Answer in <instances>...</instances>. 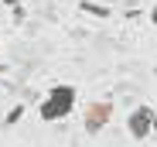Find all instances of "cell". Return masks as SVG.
Returning a JSON list of instances; mask_svg holds the SVG:
<instances>
[{"label":"cell","mask_w":157,"mask_h":147,"mask_svg":"<svg viewBox=\"0 0 157 147\" xmlns=\"http://www.w3.org/2000/svg\"><path fill=\"white\" fill-rule=\"evenodd\" d=\"M150 24H154V28H157V4L150 7Z\"/></svg>","instance_id":"cell-6"},{"label":"cell","mask_w":157,"mask_h":147,"mask_svg":"<svg viewBox=\"0 0 157 147\" xmlns=\"http://www.w3.org/2000/svg\"><path fill=\"white\" fill-rule=\"evenodd\" d=\"M154 133H157V106H154Z\"/></svg>","instance_id":"cell-7"},{"label":"cell","mask_w":157,"mask_h":147,"mask_svg":"<svg viewBox=\"0 0 157 147\" xmlns=\"http://www.w3.org/2000/svg\"><path fill=\"white\" fill-rule=\"evenodd\" d=\"M126 133L133 137V140H147V137L154 133V106H150V103H140V106L130 110V116H126Z\"/></svg>","instance_id":"cell-3"},{"label":"cell","mask_w":157,"mask_h":147,"mask_svg":"<svg viewBox=\"0 0 157 147\" xmlns=\"http://www.w3.org/2000/svg\"><path fill=\"white\" fill-rule=\"evenodd\" d=\"M82 10H86V14H96V17H109V14H113L109 7H102V4H92V0H82Z\"/></svg>","instance_id":"cell-4"},{"label":"cell","mask_w":157,"mask_h":147,"mask_svg":"<svg viewBox=\"0 0 157 147\" xmlns=\"http://www.w3.org/2000/svg\"><path fill=\"white\" fill-rule=\"evenodd\" d=\"M21 116H24V103H17V106H14V110H10V113L4 116V127H14Z\"/></svg>","instance_id":"cell-5"},{"label":"cell","mask_w":157,"mask_h":147,"mask_svg":"<svg viewBox=\"0 0 157 147\" xmlns=\"http://www.w3.org/2000/svg\"><path fill=\"white\" fill-rule=\"evenodd\" d=\"M75 103H78V89L68 86V82H58L44 92V99L38 103V116L44 123H58V120H68L75 113Z\"/></svg>","instance_id":"cell-1"},{"label":"cell","mask_w":157,"mask_h":147,"mask_svg":"<svg viewBox=\"0 0 157 147\" xmlns=\"http://www.w3.org/2000/svg\"><path fill=\"white\" fill-rule=\"evenodd\" d=\"M113 103L109 99H92L89 106H86V113H82V130L86 133H102V130H106L109 127V120H113Z\"/></svg>","instance_id":"cell-2"}]
</instances>
